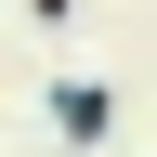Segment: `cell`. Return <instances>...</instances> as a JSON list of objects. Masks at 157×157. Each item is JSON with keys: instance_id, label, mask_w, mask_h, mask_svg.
<instances>
[{"instance_id": "1", "label": "cell", "mask_w": 157, "mask_h": 157, "mask_svg": "<svg viewBox=\"0 0 157 157\" xmlns=\"http://www.w3.org/2000/svg\"><path fill=\"white\" fill-rule=\"evenodd\" d=\"M105 118H118L105 78H52V131H66V144H105Z\"/></svg>"}, {"instance_id": "2", "label": "cell", "mask_w": 157, "mask_h": 157, "mask_svg": "<svg viewBox=\"0 0 157 157\" xmlns=\"http://www.w3.org/2000/svg\"><path fill=\"white\" fill-rule=\"evenodd\" d=\"M26 26H52V39H66V26H78V0H26Z\"/></svg>"}]
</instances>
